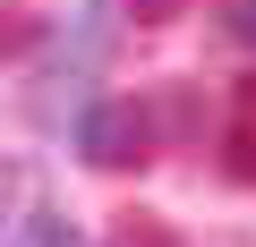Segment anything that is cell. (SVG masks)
I'll return each instance as SVG.
<instances>
[{"label":"cell","instance_id":"cell-1","mask_svg":"<svg viewBox=\"0 0 256 247\" xmlns=\"http://www.w3.org/2000/svg\"><path fill=\"white\" fill-rule=\"evenodd\" d=\"M146 137H154V128H146V111H137V102H94V111L77 119V137H68V145H77L94 171H128V162H146Z\"/></svg>","mask_w":256,"mask_h":247},{"label":"cell","instance_id":"cell-2","mask_svg":"<svg viewBox=\"0 0 256 247\" xmlns=\"http://www.w3.org/2000/svg\"><path fill=\"white\" fill-rule=\"evenodd\" d=\"M222 171L256 188V77H239V94H230V128H222Z\"/></svg>","mask_w":256,"mask_h":247},{"label":"cell","instance_id":"cell-3","mask_svg":"<svg viewBox=\"0 0 256 247\" xmlns=\"http://www.w3.org/2000/svg\"><path fill=\"white\" fill-rule=\"evenodd\" d=\"M111 34H120L111 0H68V17H60V51H77V60H102V51H111Z\"/></svg>","mask_w":256,"mask_h":247},{"label":"cell","instance_id":"cell-4","mask_svg":"<svg viewBox=\"0 0 256 247\" xmlns=\"http://www.w3.org/2000/svg\"><path fill=\"white\" fill-rule=\"evenodd\" d=\"M9 247H86V239H77V222H68L60 205H34V213L9 222Z\"/></svg>","mask_w":256,"mask_h":247},{"label":"cell","instance_id":"cell-5","mask_svg":"<svg viewBox=\"0 0 256 247\" xmlns=\"http://www.w3.org/2000/svg\"><path fill=\"white\" fill-rule=\"evenodd\" d=\"M102 247H188V239H180V230H171L162 213H120Z\"/></svg>","mask_w":256,"mask_h":247},{"label":"cell","instance_id":"cell-6","mask_svg":"<svg viewBox=\"0 0 256 247\" xmlns=\"http://www.w3.org/2000/svg\"><path fill=\"white\" fill-rule=\"evenodd\" d=\"M222 34L256 51V0H222Z\"/></svg>","mask_w":256,"mask_h":247},{"label":"cell","instance_id":"cell-7","mask_svg":"<svg viewBox=\"0 0 256 247\" xmlns=\"http://www.w3.org/2000/svg\"><path fill=\"white\" fill-rule=\"evenodd\" d=\"M180 9H188V0H128V17H137V26H171Z\"/></svg>","mask_w":256,"mask_h":247}]
</instances>
